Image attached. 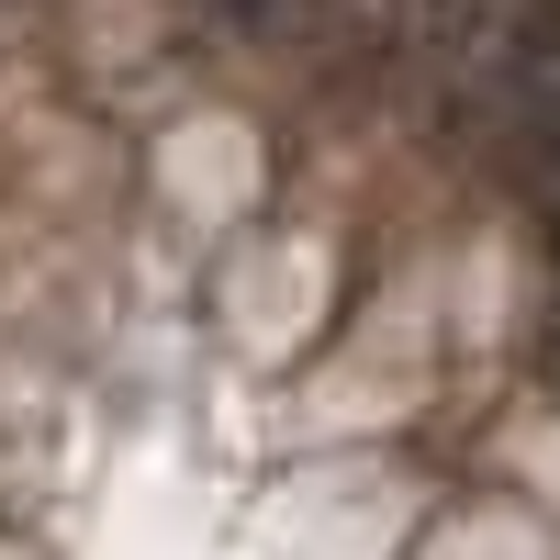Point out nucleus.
<instances>
[{"label":"nucleus","instance_id":"obj_1","mask_svg":"<svg viewBox=\"0 0 560 560\" xmlns=\"http://www.w3.org/2000/svg\"><path fill=\"white\" fill-rule=\"evenodd\" d=\"M448 113L504 158V179H516L527 202L560 191V0H538L482 68L448 79Z\"/></svg>","mask_w":560,"mask_h":560},{"label":"nucleus","instance_id":"obj_2","mask_svg":"<svg viewBox=\"0 0 560 560\" xmlns=\"http://www.w3.org/2000/svg\"><path fill=\"white\" fill-rule=\"evenodd\" d=\"M538 370H549V393H560V314L538 325Z\"/></svg>","mask_w":560,"mask_h":560}]
</instances>
